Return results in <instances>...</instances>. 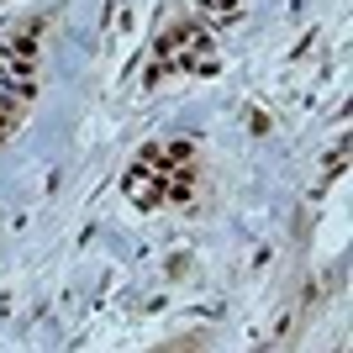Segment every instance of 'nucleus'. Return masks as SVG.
<instances>
[{"instance_id":"4","label":"nucleus","mask_w":353,"mask_h":353,"mask_svg":"<svg viewBox=\"0 0 353 353\" xmlns=\"http://www.w3.org/2000/svg\"><path fill=\"white\" fill-rule=\"evenodd\" d=\"M343 163H348V137H343V143L332 148V153H327V179H332V174H343Z\"/></svg>"},{"instance_id":"2","label":"nucleus","mask_w":353,"mask_h":353,"mask_svg":"<svg viewBox=\"0 0 353 353\" xmlns=\"http://www.w3.org/2000/svg\"><path fill=\"white\" fill-rule=\"evenodd\" d=\"M27 111H32V101H21V95H11V90H0V143L16 137V127L27 121Z\"/></svg>"},{"instance_id":"1","label":"nucleus","mask_w":353,"mask_h":353,"mask_svg":"<svg viewBox=\"0 0 353 353\" xmlns=\"http://www.w3.org/2000/svg\"><path fill=\"white\" fill-rule=\"evenodd\" d=\"M37 43H43V16H27V21H16V27L0 37V53H11V59H37Z\"/></svg>"},{"instance_id":"3","label":"nucleus","mask_w":353,"mask_h":353,"mask_svg":"<svg viewBox=\"0 0 353 353\" xmlns=\"http://www.w3.org/2000/svg\"><path fill=\"white\" fill-rule=\"evenodd\" d=\"M195 6L206 11V21H237L248 11V0H195Z\"/></svg>"}]
</instances>
